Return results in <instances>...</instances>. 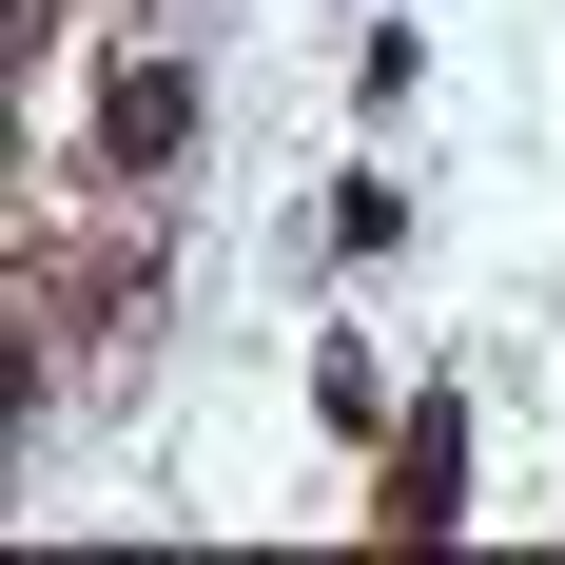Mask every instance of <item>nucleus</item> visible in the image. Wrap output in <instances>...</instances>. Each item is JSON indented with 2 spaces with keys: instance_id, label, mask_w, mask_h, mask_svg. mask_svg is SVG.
I'll use <instances>...</instances> for the list:
<instances>
[{
  "instance_id": "obj_1",
  "label": "nucleus",
  "mask_w": 565,
  "mask_h": 565,
  "mask_svg": "<svg viewBox=\"0 0 565 565\" xmlns=\"http://www.w3.org/2000/svg\"><path fill=\"white\" fill-rule=\"evenodd\" d=\"M371 526H391V546H449V526H468V391H409V429H391V488H371Z\"/></svg>"
},
{
  "instance_id": "obj_2",
  "label": "nucleus",
  "mask_w": 565,
  "mask_h": 565,
  "mask_svg": "<svg viewBox=\"0 0 565 565\" xmlns=\"http://www.w3.org/2000/svg\"><path fill=\"white\" fill-rule=\"evenodd\" d=\"M195 117H215V98H195V58H117V78H98V157H117V175H175V157H195Z\"/></svg>"
}]
</instances>
